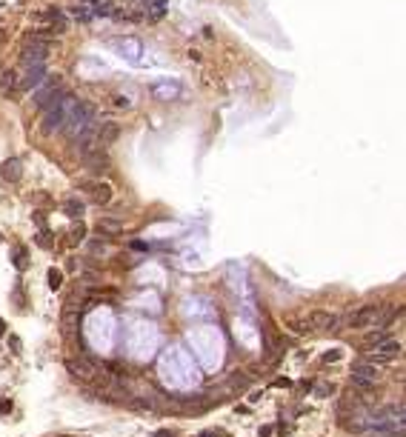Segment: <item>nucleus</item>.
Here are the masks:
<instances>
[{
    "label": "nucleus",
    "mask_w": 406,
    "mask_h": 437,
    "mask_svg": "<svg viewBox=\"0 0 406 437\" xmlns=\"http://www.w3.org/2000/svg\"><path fill=\"white\" fill-rule=\"evenodd\" d=\"M12 263L17 272H26L29 269V260H26V246H14L12 249Z\"/></svg>",
    "instance_id": "a211bd4d"
},
{
    "label": "nucleus",
    "mask_w": 406,
    "mask_h": 437,
    "mask_svg": "<svg viewBox=\"0 0 406 437\" xmlns=\"http://www.w3.org/2000/svg\"><path fill=\"white\" fill-rule=\"evenodd\" d=\"M260 437H272V426H263V429H260Z\"/></svg>",
    "instance_id": "2f4dec72"
},
{
    "label": "nucleus",
    "mask_w": 406,
    "mask_h": 437,
    "mask_svg": "<svg viewBox=\"0 0 406 437\" xmlns=\"http://www.w3.org/2000/svg\"><path fill=\"white\" fill-rule=\"evenodd\" d=\"M378 317H381V306L378 303H366V306H358L355 311H349L346 326L349 329H369V326L378 323Z\"/></svg>",
    "instance_id": "20e7f679"
},
{
    "label": "nucleus",
    "mask_w": 406,
    "mask_h": 437,
    "mask_svg": "<svg viewBox=\"0 0 406 437\" xmlns=\"http://www.w3.org/2000/svg\"><path fill=\"white\" fill-rule=\"evenodd\" d=\"M152 94L158 100H174V97H180V83H155Z\"/></svg>",
    "instance_id": "ddd939ff"
},
{
    "label": "nucleus",
    "mask_w": 406,
    "mask_h": 437,
    "mask_svg": "<svg viewBox=\"0 0 406 437\" xmlns=\"http://www.w3.org/2000/svg\"><path fill=\"white\" fill-rule=\"evenodd\" d=\"M166 6H169V0H155V6H152V12H149V20H158L166 12Z\"/></svg>",
    "instance_id": "5701e85b"
},
{
    "label": "nucleus",
    "mask_w": 406,
    "mask_h": 437,
    "mask_svg": "<svg viewBox=\"0 0 406 437\" xmlns=\"http://www.w3.org/2000/svg\"><path fill=\"white\" fill-rule=\"evenodd\" d=\"M332 391H335V386H332V383H321V386L315 389V394H318V397H329Z\"/></svg>",
    "instance_id": "a878e982"
},
{
    "label": "nucleus",
    "mask_w": 406,
    "mask_h": 437,
    "mask_svg": "<svg viewBox=\"0 0 406 437\" xmlns=\"http://www.w3.org/2000/svg\"><path fill=\"white\" fill-rule=\"evenodd\" d=\"M0 174H3V180H9V183H17V180L23 177V163L17 160V157H9V160L0 166Z\"/></svg>",
    "instance_id": "9d476101"
},
{
    "label": "nucleus",
    "mask_w": 406,
    "mask_h": 437,
    "mask_svg": "<svg viewBox=\"0 0 406 437\" xmlns=\"http://www.w3.org/2000/svg\"><path fill=\"white\" fill-rule=\"evenodd\" d=\"M375 380H378V366H369V363L360 360L358 366L352 368L349 383H352V389H358V391H372L375 389Z\"/></svg>",
    "instance_id": "39448f33"
},
{
    "label": "nucleus",
    "mask_w": 406,
    "mask_h": 437,
    "mask_svg": "<svg viewBox=\"0 0 406 437\" xmlns=\"http://www.w3.org/2000/svg\"><path fill=\"white\" fill-rule=\"evenodd\" d=\"M17 94V72L6 69L0 74V97H14Z\"/></svg>",
    "instance_id": "f8f14e48"
},
{
    "label": "nucleus",
    "mask_w": 406,
    "mask_h": 437,
    "mask_svg": "<svg viewBox=\"0 0 406 437\" xmlns=\"http://www.w3.org/2000/svg\"><path fill=\"white\" fill-rule=\"evenodd\" d=\"M69 12L78 23H89V20H92V12H89L86 6H78V3H75V6H69Z\"/></svg>",
    "instance_id": "6ab92c4d"
},
{
    "label": "nucleus",
    "mask_w": 406,
    "mask_h": 437,
    "mask_svg": "<svg viewBox=\"0 0 406 437\" xmlns=\"http://www.w3.org/2000/svg\"><path fill=\"white\" fill-rule=\"evenodd\" d=\"M89 197H92V203H97V206H106L112 200V186L109 183H89Z\"/></svg>",
    "instance_id": "4468645a"
},
{
    "label": "nucleus",
    "mask_w": 406,
    "mask_h": 437,
    "mask_svg": "<svg viewBox=\"0 0 406 437\" xmlns=\"http://www.w3.org/2000/svg\"><path fill=\"white\" fill-rule=\"evenodd\" d=\"M43 83H46V86L35 92V106H37V109H49V106H55L58 100H63V97L69 94V89H63V83H60L58 74H55V77L49 74Z\"/></svg>",
    "instance_id": "f03ea898"
},
{
    "label": "nucleus",
    "mask_w": 406,
    "mask_h": 437,
    "mask_svg": "<svg viewBox=\"0 0 406 437\" xmlns=\"http://www.w3.org/2000/svg\"><path fill=\"white\" fill-rule=\"evenodd\" d=\"M138 52H140V43L135 40V37H126V40L117 43V55L126 58L129 63H138Z\"/></svg>",
    "instance_id": "2eb2a0df"
},
{
    "label": "nucleus",
    "mask_w": 406,
    "mask_h": 437,
    "mask_svg": "<svg viewBox=\"0 0 406 437\" xmlns=\"http://www.w3.org/2000/svg\"><path fill=\"white\" fill-rule=\"evenodd\" d=\"M32 218H35V223H37V226H40V229H43V223H46V218H43V212H35Z\"/></svg>",
    "instance_id": "7c9ffc66"
},
{
    "label": "nucleus",
    "mask_w": 406,
    "mask_h": 437,
    "mask_svg": "<svg viewBox=\"0 0 406 437\" xmlns=\"http://www.w3.org/2000/svg\"><path fill=\"white\" fill-rule=\"evenodd\" d=\"M97 231H106V234H117V231H123V223L115 218H100L97 220Z\"/></svg>",
    "instance_id": "f3484780"
},
{
    "label": "nucleus",
    "mask_w": 406,
    "mask_h": 437,
    "mask_svg": "<svg viewBox=\"0 0 406 437\" xmlns=\"http://www.w3.org/2000/svg\"><path fill=\"white\" fill-rule=\"evenodd\" d=\"M340 357H343V352H340V349H335V352H326V355H324V363H337Z\"/></svg>",
    "instance_id": "bb28decb"
},
{
    "label": "nucleus",
    "mask_w": 406,
    "mask_h": 437,
    "mask_svg": "<svg viewBox=\"0 0 406 437\" xmlns=\"http://www.w3.org/2000/svg\"><path fill=\"white\" fill-rule=\"evenodd\" d=\"M0 334H6V320L0 317Z\"/></svg>",
    "instance_id": "473e14b6"
},
{
    "label": "nucleus",
    "mask_w": 406,
    "mask_h": 437,
    "mask_svg": "<svg viewBox=\"0 0 406 437\" xmlns=\"http://www.w3.org/2000/svg\"><path fill=\"white\" fill-rule=\"evenodd\" d=\"M78 103V97H72V94H66L63 100H58L55 106H49L46 112H43V123H40V132L43 135H55L58 129L66 126V117H69L72 106Z\"/></svg>",
    "instance_id": "f257e3e1"
},
{
    "label": "nucleus",
    "mask_w": 406,
    "mask_h": 437,
    "mask_svg": "<svg viewBox=\"0 0 406 437\" xmlns=\"http://www.w3.org/2000/svg\"><path fill=\"white\" fill-rule=\"evenodd\" d=\"M52 40H37V37H26L23 49H20V60L23 66H37V63H46Z\"/></svg>",
    "instance_id": "7ed1b4c3"
},
{
    "label": "nucleus",
    "mask_w": 406,
    "mask_h": 437,
    "mask_svg": "<svg viewBox=\"0 0 406 437\" xmlns=\"http://www.w3.org/2000/svg\"><path fill=\"white\" fill-rule=\"evenodd\" d=\"M35 243L40 246V249H52V246H55V237H52V231L49 229H40L37 231V237H35Z\"/></svg>",
    "instance_id": "412c9836"
},
{
    "label": "nucleus",
    "mask_w": 406,
    "mask_h": 437,
    "mask_svg": "<svg viewBox=\"0 0 406 437\" xmlns=\"http://www.w3.org/2000/svg\"><path fill=\"white\" fill-rule=\"evenodd\" d=\"M12 412V400L9 397H0V414H9Z\"/></svg>",
    "instance_id": "c85d7f7f"
},
{
    "label": "nucleus",
    "mask_w": 406,
    "mask_h": 437,
    "mask_svg": "<svg viewBox=\"0 0 406 437\" xmlns=\"http://www.w3.org/2000/svg\"><path fill=\"white\" fill-rule=\"evenodd\" d=\"M49 289H55V291H58L60 286H63V272H60V269H49Z\"/></svg>",
    "instance_id": "4be33fe9"
},
{
    "label": "nucleus",
    "mask_w": 406,
    "mask_h": 437,
    "mask_svg": "<svg viewBox=\"0 0 406 437\" xmlns=\"http://www.w3.org/2000/svg\"><path fill=\"white\" fill-rule=\"evenodd\" d=\"M83 237H86V226L78 220V226L69 231V240H66V243H69V246H78V243H83Z\"/></svg>",
    "instance_id": "aec40b11"
},
{
    "label": "nucleus",
    "mask_w": 406,
    "mask_h": 437,
    "mask_svg": "<svg viewBox=\"0 0 406 437\" xmlns=\"http://www.w3.org/2000/svg\"><path fill=\"white\" fill-rule=\"evenodd\" d=\"M94 138H97V146H112L120 138V126H117L115 120H97Z\"/></svg>",
    "instance_id": "6e6552de"
},
{
    "label": "nucleus",
    "mask_w": 406,
    "mask_h": 437,
    "mask_svg": "<svg viewBox=\"0 0 406 437\" xmlns=\"http://www.w3.org/2000/svg\"><path fill=\"white\" fill-rule=\"evenodd\" d=\"M401 352H404V343H401V340H381V343L375 346V355L386 357L389 363H392L395 357H401Z\"/></svg>",
    "instance_id": "9b49d317"
},
{
    "label": "nucleus",
    "mask_w": 406,
    "mask_h": 437,
    "mask_svg": "<svg viewBox=\"0 0 406 437\" xmlns=\"http://www.w3.org/2000/svg\"><path fill=\"white\" fill-rule=\"evenodd\" d=\"M158 437H174V435H169V432H158Z\"/></svg>",
    "instance_id": "72a5a7b5"
},
{
    "label": "nucleus",
    "mask_w": 406,
    "mask_h": 437,
    "mask_svg": "<svg viewBox=\"0 0 406 437\" xmlns=\"http://www.w3.org/2000/svg\"><path fill=\"white\" fill-rule=\"evenodd\" d=\"M83 163H86V169H89V172H94V174L106 172V169L112 166L109 154H106V151H100V146H97V149H92L89 154H83Z\"/></svg>",
    "instance_id": "1a4fd4ad"
},
{
    "label": "nucleus",
    "mask_w": 406,
    "mask_h": 437,
    "mask_svg": "<svg viewBox=\"0 0 406 437\" xmlns=\"http://www.w3.org/2000/svg\"><path fill=\"white\" fill-rule=\"evenodd\" d=\"M89 252L92 254H106V243H100V240H94L92 246H89Z\"/></svg>",
    "instance_id": "cd10ccee"
},
{
    "label": "nucleus",
    "mask_w": 406,
    "mask_h": 437,
    "mask_svg": "<svg viewBox=\"0 0 406 437\" xmlns=\"http://www.w3.org/2000/svg\"><path fill=\"white\" fill-rule=\"evenodd\" d=\"M46 77H49V72H46L43 63H37V66H26L23 74H17V94L29 92V89H37Z\"/></svg>",
    "instance_id": "423d86ee"
},
{
    "label": "nucleus",
    "mask_w": 406,
    "mask_h": 437,
    "mask_svg": "<svg viewBox=\"0 0 406 437\" xmlns=\"http://www.w3.org/2000/svg\"><path fill=\"white\" fill-rule=\"evenodd\" d=\"M83 212H86V203H83V200H78V197H66V203H63V215L81 220Z\"/></svg>",
    "instance_id": "dca6fc26"
},
{
    "label": "nucleus",
    "mask_w": 406,
    "mask_h": 437,
    "mask_svg": "<svg viewBox=\"0 0 406 437\" xmlns=\"http://www.w3.org/2000/svg\"><path fill=\"white\" fill-rule=\"evenodd\" d=\"M9 346H12V352H20V337H17V334H9Z\"/></svg>",
    "instance_id": "c756f323"
},
{
    "label": "nucleus",
    "mask_w": 406,
    "mask_h": 437,
    "mask_svg": "<svg viewBox=\"0 0 406 437\" xmlns=\"http://www.w3.org/2000/svg\"><path fill=\"white\" fill-rule=\"evenodd\" d=\"M12 297H14V303H17V309L26 311V297H23V286H20V283L12 289Z\"/></svg>",
    "instance_id": "b1692460"
},
{
    "label": "nucleus",
    "mask_w": 406,
    "mask_h": 437,
    "mask_svg": "<svg viewBox=\"0 0 406 437\" xmlns=\"http://www.w3.org/2000/svg\"><path fill=\"white\" fill-rule=\"evenodd\" d=\"M306 329H326V332H332L337 329V314L335 311H324V309H315L306 314Z\"/></svg>",
    "instance_id": "0eeeda50"
},
{
    "label": "nucleus",
    "mask_w": 406,
    "mask_h": 437,
    "mask_svg": "<svg viewBox=\"0 0 406 437\" xmlns=\"http://www.w3.org/2000/svg\"><path fill=\"white\" fill-rule=\"evenodd\" d=\"M381 340H386V329H383V326L378 329V332H372L369 337H366V343H369V346H378Z\"/></svg>",
    "instance_id": "393cba45"
}]
</instances>
